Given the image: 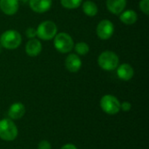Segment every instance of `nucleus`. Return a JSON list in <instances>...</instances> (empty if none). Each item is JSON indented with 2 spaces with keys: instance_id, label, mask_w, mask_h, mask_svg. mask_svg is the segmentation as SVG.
I'll use <instances>...</instances> for the list:
<instances>
[{
  "instance_id": "nucleus-1",
  "label": "nucleus",
  "mask_w": 149,
  "mask_h": 149,
  "mask_svg": "<svg viewBox=\"0 0 149 149\" xmlns=\"http://www.w3.org/2000/svg\"><path fill=\"white\" fill-rule=\"evenodd\" d=\"M22 36L16 30H7L0 36V45L6 50H15L20 46Z\"/></svg>"
},
{
  "instance_id": "nucleus-2",
  "label": "nucleus",
  "mask_w": 149,
  "mask_h": 149,
  "mask_svg": "<svg viewBox=\"0 0 149 149\" xmlns=\"http://www.w3.org/2000/svg\"><path fill=\"white\" fill-rule=\"evenodd\" d=\"M98 65L104 71H113L120 65L119 56L112 51H105L98 57Z\"/></svg>"
},
{
  "instance_id": "nucleus-3",
  "label": "nucleus",
  "mask_w": 149,
  "mask_h": 149,
  "mask_svg": "<svg viewBox=\"0 0 149 149\" xmlns=\"http://www.w3.org/2000/svg\"><path fill=\"white\" fill-rule=\"evenodd\" d=\"M53 45L60 53H68L72 51L74 41L70 34L66 32H58L53 38Z\"/></svg>"
},
{
  "instance_id": "nucleus-4",
  "label": "nucleus",
  "mask_w": 149,
  "mask_h": 149,
  "mask_svg": "<svg viewBox=\"0 0 149 149\" xmlns=\"http://www.w3.org/2000/svg\"><path fill=\"white\" fill-rule=\"evenodd\" d=\"M37 37L39 39L48 41L53 39L58 33L57 24L52 20H45L41 22L36 28Z\"/></svg>"
},
{
  "instance_id": "nucleus-5",
  "label": "nucleus",
  "mask_w": 149,
  "mask_h": 149,
  "mask_svg": "<svg viewBox=\"0 0 149 149\" xmlns=\"http://www.w3.org/2000/svg\"><path fill=\"white\" fill-rule=\"evenodd\" d=\"M18 134L16 124L10 119H3L0 120V139L5 141H14Z\"/></svg>"
},
{
  "instance_id": "nucleus-6",
  "label": "nucleus",
  "mask_w": 149,
  "mask_h": 149,
  "mask_svg": "<svg viewBox=\"0 0 149 149\" xmlns=\"http://www.w3.org/2000/svg\"><path fill=\"white\" fill-rule=\"evenodd\" d=\"M100 107L106 113L114 115L120 110V102L115 96L107 94L100 100Z\"/></svg>"
},
{
  "instance_id": "nucleus-7",
  "label": "nucleus",
  "mask_w": 149,
  "mask_h": 149,
  "mask_svg": "<svg viewBox=\"0 0 149 149\" xmlns=\"http://www.w3.org/2000/svg\"><path fill=\"white\" fill-rule=\"evenodd\" d=\"M114 32V24L108 19L101 20L96 28V33L99 38L102 40H107L112 38Z\"/></svg>"
},
{
  "instance_id": "nucleus-8",
  "label": "nucleus",
  "mask_w": 149,
  "mask_h": 149,
  "mask_svg": "<svg viewBox=\"0 0 149 149\" xmlns=\"http://www.w3.org/2000/svg\"><path fill=\"white\" fill-rule=\"evenodd\" d=\"M65 66L68 72L75 73L78 72L82 66V60L76 53H70L65 60Z\"/></svg>"
},
{
  "instance_id": "nucleus-9",
  "label": "nucleus",
  "mask_w": 149,
  "mask_h": 149,
  "mask_svg": "<svg viewBox=\"0 0 149 149\" xmlns=\"http://www.w3.org/2000/svg\"><path fill=\"white\" fill-rule=\"evenodd\" d=\"M30 8L36 13H45L48 11L52 5V0H29Z\"/></svg>"
},
{
  "instance_id": "nucleus-10",
  "label": "nucleus",
  "mask_w": 149,
  "mask_h": 149,
  "mask_svg": "<svg viewBox=\"0 0 149 149\" xmlns=\"http://www.w3.org/2000/svg\"><path fill=\"white\" fill-rule=\"evenodd\" d=\"M42 43L38 38L29 39L25 45V52L29 57L34 58L38 56L42 52Z\"/></svg>"
},
{
  "instance_id": "nucleus-11",
  "label": "nucleus",
  "mask_w": 149,
  "mask_h": 149,
  "mask_svg": "<svg viewBox=\"0 0 149 149\" xmlns=\"http://www.w3.org/2000/svg\"><path fill=\"white\" fill-rule=\"evenodd\" d=\"M19 7L18 0H0V10L7 16L15 15Z\"/></svg>"
},
{
  "instance_id": "nucleus-12",
  "label": "nucleus",
  "mask_w": 149,
  "mask_h": 149,
  "mask_svg": "<svg viewBox=\"0 0 149 149\" xmlns=\"http://www.w3.org/2000/svg\"><path fill=\"white\" fill-rule=\"evenodd\" d=\"M117 69V76L120 79L124 81H128L133 79L134 75V70L131 65L127 63H124L119 65Z\"/></svg>"
},
{
  "instance_id": "nucleus-13",
  "label": "nucleus",
  "mask_w": 149,
  "mask_h": 149,
  "mask_svg": "<svg viewBox=\"0 0 149 149\" xmlns=\"http://www.w3.org/2000/svg\"><path fill=\"white\" fill-rule=\"evenodd\" d=\"M107 9L114 15H120L127 6V0H107Z\"/></svg>"
},
{
  "instance_id": "nucleus-14",
  "label": "nucleus",
  "mask_w": 149,
  "mask_h": 149,
  "mask_svg": "<svg viewBox=\"0 0 149 149\" xmlns=\"http://www.w3.org/2000/svg\"><path fill=\"white\" fill-rule=\"evenodd\" d=\"M25 113V107L24 104L20 102H16L12 104L8 111V115L11 120H18L21 119Z\"/></svg>"
},
{
  "instance_id": "nucleus-15",
  "label": "nucleus",
  "mask_w": 149,
  "mask_h": 149,
  "mask_svg": "<svg viewBox=\"0 0 149 149\" xmlns=\"http://www.w3.org/2000/svg\"><path fill=\"white\" fill-rule=\"evenodd\" d=\"M120 20L125 24L131 25V24H135L137 22L138 15H137L136 11L134 10H123L120 14Z\"/></svg>"
},
{
  "instance_id": "nucleus-16",
  "label": "nucleus",
  "mask_w": 149,
  "mask_h": 149,
  "mask_svg": "<svg viewBox=\"0 0 149 149\" xmlns=\"http://www.w3.org/2000/svg\"><path fill=\"white\" fill-rule=\"evenodd\" d=\"M82 10L85 15L88 17H95L98 14L99 8L97 4L91 1V0H86L85 2H82Z\"/></svg>"
},
{
  "instance_id": "nucleus-17",
  "label": "nucleus",
  "mask_w": 149,
  "mask_h": 149,
  "mask_svg": "<svg viewBox=\"0 0 149 149\" xmlns=\"http://www.w3.org/2000/svg\"><path fill=\"white\" fill-rule=\"evenodd\" d=\"M73 49H74L76 54L79 55V56H85L90 51V47H89L88 44H86V42H79V43H77L76 45H74Z\"/></svg>"
},
{
  "instance_id": "nucleus-18",
  "label": "nucleus",
  "mask_w": 149,
  "mask_h": 149,
  "mask_svg": "<svg viewBox=\"0 0 149 149\" xmlns=\"http://www.w3.org/2000/svg\"><path fill=\"white\" fill-rule=\"evenodd\" d=\"M82 2L83 0H60L61 5L68 10L78 9L81 5Z\"/></svg>"
},
{
  "instance_id": "nucleus-19",
  "label": "nucleus",
  "mask_w": 149,
  "mask_h": 149,
  "mask_svg": "<svg viewBox=\"0 0 149 149\" xmlns=\"http://www.w3.org/2000/svg\"><path fill=\"white\" fill-rule=\"evenodd\" d=\"M140 10L145 14L148 15L149 14V0H141L139 3Z\"/></svg>"
},
{
  "instance_id": "nucleus-20",
  "label": "nucleus",
  "mask_w": 149,
  "mask_h": 149,
  "mask_svg": "<svg viewBox=\"0 0 149 149\" xmlns=\"http://www.w3.org/2000/svg\"><path fill=\"white\" fill-rule=\"evenodd\" d=\"M25 36H26V38H28L29 39L35 38L37 37V31H36V28H34V27H28V28L25 30Z\"/></svg>"
},
{
  "instance_id": "nucleus-21",
  "label": "nucleus",
  "mask_w": 149,
  "mask_h": 149,
  "mask_svg": "<svg viewBox=\"0 0 149 149\" xmlns=\"http://www.w3.org/2000/svg\"><path fill=\"white\" fill-rule=\"evenodd\" d=\"M38 149H52V146L49 141H41L38 145Z\"/></svg>"
},
{
  "instance_id": "nucleus-22",
  "label": "nucleus",
  "mask_w": 149,
  "mask_h": 149,
  "mask_svg": "<svg viewBox=\"0 0 149 149\" xmlns=\"http://www.w3.org/2000/svg\"><path fill=\"white\" fill-rule=\"evenodd\" d=\"M132 108V105L128 101H124L120 104V109L124 112H128Z\"/></svg>"
},
{
  "instance_id": "nucleus-23",
  "label": "nucleus",
  "mask_w": 149,
  "mask_h": 149,
  "mask_svg": "<svg viewBox=\"0 0 149 149\" xmlns=\"http://www.w3.org/2000/svg\"><path fill=\"white\" fill-rule=\"evenodd\" d=\"M60 149H78L77 147L73 144H65Z\"/></svg>"
},
{
  "instance_id": "nucleus-24",
  "label": "nucleus",
  "mask_w": 149,
  "mask_h": 149,
  "mask_svg": "<svg viewBox=\"0 0 149 149\" xmlns=\"http://www.w3.org/2000/svg\"><path fill=\"white\" fill-rule=\"evenodd\" d=\"M18 1H21L22 3H29V0H18Z\"/></svg>"
},
{
  "instance_id": "nucleus-25",
  "label": "nucleus",
  "mask_w": 149,
  "mask_h": 149,
  "mask_svg": "<svg viewBox=\"0 0 149 149\" xmlns=\"http://www.w3.org/2000/svg\"><path fill=\"white\" fill-rule=\"evenodd\" d=\"M2 48H3V47H2L1 45H0V53H1V52H2Z\"/></svg>"
}]
</instances>
